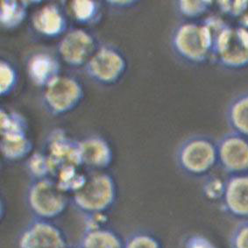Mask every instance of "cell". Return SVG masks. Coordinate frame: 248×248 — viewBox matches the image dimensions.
Wrapping results in <instances>:
<instances>
[{"label": "cell", "instance_id": "obj_5", "mask_svg": "<svg viewBox=\"0 0 248 248\" xmlns=\"http://www.w3.org/2000/svg\"><path fill=\"white\" fill-rule=\"evenodd\" d=\"M128 66L122 49L111 43H103L83 70L93 83L102 87H112L123 80Z\"/></svg>", "mask_w": 248, "mask_h": 248}, {"label": "cell", "instance_id": "obj_20", "mask_svg": "<svg viewBox=\"0 0 248 248\" xmlns=\"http://www.w3.org/2000/svg\"><path fill=\"white\" fill-rule=\"evenodd\" d=\"M28 5L25 1L3 0L0 3V26L6 31L18 29L28 16Z\"/></svg>", "mask_w": 248, "mask_h": 248}, {"label": "cell", "instance_id": "obj_7", "mask_svg": "<svg viewBox=\"0 0 248 248\" xmlns=\"http://www.w3.org/2000/svg\"><path fill=\"white\" fill-rule=\"evenodd\" d=\"M98 37L86 28H71L56 45L61 62L70 69H83L101 46Z\"/></svg>", "mask_w": 248, "mask_h": 248}, {"label": "cell", "instance_id": "obj_9", "mask_svg": "<svg viewBox=\"0 0 248 248\" xmlns=\"http://www.w3.org/2000/svg\"><path fill=\"white\" fill-rule=\"evenodd\" d=\"M217 164L229 175L248 173V139L231 131L217 141Z\"/></svg>", "mask_w": 248, "mask_h": 248}, {"label": "cell", "instance_id": "obj_10", "mask_svg": "<svg viewBox=\"0 0 248 248\" xmlns=\"http://www.w3.org/2000/svg\"><path fill=\"white\" fill-rule=\"evenodd\" d=\"M68 9L62 3L50 2L32 14L31 25L38 36L45 40H61L70 30Z\"/></svg>", "mask_w": 248, "mask_h": 248}, {"label": "cell", "instance_id": "obj_3", "mask_svg": "<svg viewBox=\"0 0 248 248\" xmlns=\"http://www.w3.org/2000/svg\"><path fill=\"white\" fill-rule=\"evenodd\" d=\"M175 161L185 175L206 177L217 164V141L202 134L189 136L177 147Z\"/></svg>", "mask_w": 248, "mask_h": 248}, {"label": "cell", "instance_id": "obj_12", "mask_svg": "<svg viewBox=\"0 0 248 248\" xmlns=\"http://www.w3.org/2000/svg\"><path fill=\"white\" fill-rule=\"evenodd\" d=\"M80 164L90 172L109 170L114 161V151L107 139L92 134L78 140Z\"/></svg>", "mask_w": 248, "mask_h": 248}, {"label": "cell", "instance_id": "obj_4", "mask_svg": "<svg viewBox=\"0 0 248 248\" xmlns=\"http://www.w3.org/2000/svg\"><path fill=\"white\" fill-rule=\"evenodd\" d=\"M26 201L34 218L54 221L64 214L71 198L61 189L53 177H48L31 181Z\"/></svg>", "mask_w": 248, "mask_h": 248}, {"label": "cell", "instance_id": "obj_22", "mask_svg": "<svg viewBox=\"0 0 248 248\" xmlns=\"http://www.w3.org/2000/svg\"><path fill=\"white\" fill-rule=\"evenodd\" d=\"M29 124L26 117L16 110L0 108V134L8 135H28Z\"/></svg>", "mask_w": 248, "mask_h": 248}, {"label": "cell", "instance_id": "obj_27", "mask_svg": "<svg viewBox=\"0 0 248 248\" xmlns=\"http://www.w3.org/2000/svg\"><path fill=\"white\" fill-rule=\"evenodd\" d=\"M225 180L217 175H207L202 186L203 196L210 201H221L225 192Z\"/></svg>", "mask_w": 248, "mask_h": 248}, {"label": "cell", "instance_id": "obj_18", "mask_svg": "<svg viewBox=\"0 0 248 248\" xmlns=\"http://www.w3.org/2000/svg\"><path fill=\"white\" fill-rule=\"evenodd\" d=\"M225 119L231 131L248 139V92L231 100L225 110Z\"/></svg>", "mask_w": 248, "mask_h": 248}, {"label": "cell", "instance_id": "obj_17", "mask_svg": "<svg viewBox=\"0 0 248 248\" xmlns=\"http://www.w3.org/2000/svg\"><path fill=\"white\" fill-rule=\"evenodd\" d=\"M79 248H124V240L107 225L87 227Z\"/></svg>", "mask_w": 248, "mask_h": 248}, {"label": "cell", "instance_id": "obj_24", "mask_svg": "<svg viewBox=\"0 0 248 248\" xmlns=\"http://www.w3.org/2000/svg\"><path fill=\"white\" fill-rule=\"evenodd\" d=\"M26 168L32 180L54 177V167L44 151L32 153L27 160Z\"/></svg>", "mask_w": 248, "mask_h": 248}, {"label": "cell", "instance_id": "obj_13", "mask_svg": "<svg viewBox=\"0 0 248 248\" xmlns=\"http://www.w3.org/2000/svg\"><path fill=\"white\" fill-rule=\"evenodd\" d=\"M26 71L31 83L44 90L62 76V62L57 54L36 51L28 56Z\"/></svg>", "mask_w": 248, "mask_h": 248}, {"label": "cell", "instance_id": "obj_32", "mask_svg": "<svg viewBox=\"0 0 248 248\" xmlns=\"http://www.w3.org/2000/svg\"><path fill=\"white\" fill-rule=\"evenodd\" d=\"M139 0H106L105 2L107 6L118 11L133 9L139 5Z\"/></svg>", "mask_w": 248, "mask_h": 248}, {"label": "cell", "instance_id": "obj_16", "mask_svg": "<svg viewBox=\"0 0 248 248\" xmlns=\"http://www.w3.org/2000/svg\"><path fill=\"white\" fill-rule=\"evenodd\" d=\"M69 17L85 28L95 27L103 18V5L97 0H73L68 4Z\"/></svg>", "mask_w": 248, "mask_h": 248}, {"label": "cell", "instance_id": "obj_34", "mask_svg": "<svg viewBox=\"0 0 248 248\" xmlns=\"http://www.w3.org/2000/svg\"></svg>", "mask_w": 248, "mask_h": 248}, {"label": "cell", "instance_id": "obj_19", "mask_svg": "<svg viewBox=\"0 0 248 248\" xmlns=\"http://www.w3.org/2000/svg\"><path fill=\"white\" fill-rule=\"evenodd\" d=\"M0 151L7 161L28 160L33 153V143L28 135L1 136Z\"/></svg>", "mask_w": 248, "mask_h": 248}, {"label": "cell", "instance_id": "obj_25", "mask_svg": "<svg viewBox=\"0 0 248 248\" xmlns=\"http://www.w3.org/2000/svg\"><path fill=\"white\" fill-rule=\"evenodd\" d=\"M214 2L212 0H179L175 3L177 14L187 21H192L206 14Z\"/></svg>", "mask_w": 248, "mask_h": 248}, {"label": "cell", "instance_id": "obj_15", "mask_svg": "<svg viewBox=\"0 0 248 248\" xmlns=\"http://www.w3.org/2000/svg\"><path fill=\"white\" fill-rule=\"evenodd\" d=\"M221 202L224 211L230 216L241 220L248 219V173L229 175L225 180Z\"/></svg>", "mask_w": 248, "mask_h": 248}, {"label": "cell", "instance_id": "obj_31", "mask_svg": "<svg viewBox=\"0 0 248 248\" xmlns=\"http://www.w3.org/2000/svg\"><path fill=\"white\" fill-rule=\"evenodd\" d=\"M184 248H218L209 238L201 234H192L186 238Z\"/></svg>", "mask_w": 248, "mask_h": 248}, {"label": "cell", "instance_id": "obj_1", "mask_svg": "<svg viewBox=\"0 0 248 248\" xmlns=\"http://www.w3.org/2000/svg\"><path fill=\"white\" fill-rule=\"evenodd\" d=\"M119 187L115 177L107 171L90 172L83 188L73 194L71 203L86 216L107 214L115 205Z\"/></svg>", "mask_w": 248, "mask_h": 248}, {"label": "cell", "instance_id": "obj_6", "mask_svg": "<svg viewBox=\"0 0 248 248\" xmlns=\"http://www.w3.org/2000/svg\"><path fill=\"white\" fill-rule=\"evenodd\" d=\"M85 97L83 84L78 78L62 75L42 90L41 103L52 117H62L78 109Z\"/></svg>", "mask_w": 248, "mask_h": 248}, {"label": "cell", "instance_id": "obj_28", "mask_svg": "<svg viewBox=\"0 0 248 248\" xmlns=\"http://www.w3.org/2000/svg\"><path fill=\"white\" fill-rule=\"evenodd\" d=\"M202 24L206 28L208 32L211 35L212 41V47H213V45L216 42L217 39L220 36L221 33L230 26V24L227 23L218 15H210V16H208L202 20Z\"/></svg>", "mask_w": 248, "mask_h": 248}, {"label": "cell", "instance_id": "obj_29", "mask_svg": "<svg viewBox=\"0 0 248 248\" xmlns=\"http://www.w3.org/2000/svg\"><path fill=\"white\" fill-rule=\"evenodd\" d=\"M222 14L232 18H241L248 12V1H217L216 3Z\"/></svg>", "mask_w": 248, "mask_h": 248}, {"label": "cell", "instance_id": "obj_26", "mask_svg": "<svg viewBox=\"0 0 248 248\" xmlns=\"http://www.w3.org/2000/svg\"><path fill=\"white\" fill-rule=\"evenodd\" d=\"M124 248H164L156 236L147 232H138L124 240Z\"/></svg>", "mask_w": 248, "mask_h": 248}, {"label": "cell", "instance_id": "obj_14", "mask_svg": "<svg viewBox=\"0 0 248 248\" xmlns=\"http://www.w3.org/2000/svg\"><path fill=\"white\" fill-rule=\"evenodd\" d=\"M44 152L54 167V176L57 170L63 166L69 164L81 166L78 140L70 138L63 129L55 128L51 131L46 140Z\"/></svg>", "mask_w": 248, "mask_h": 248}, {"label": "cell", "instance_id": "obj_2", "mask_svg": "<svg viewBox=\"0 0 248 248\" xmlns=\"http://www.w3.org/2000/svg\"><path fill=\"white\" fill-rule=\"evenodd\" d=\"M170 43L174 54L185 63L201 65L211 60L212 38L202 22L179 24L172 32Z\"/></svg>", "mask_w": 248, "mask_h": 248}, {"label": "cell", "instance_id": "obj_30", "mask_svg": "<svg viewBox=\"0 0 248 248\" xmlns=\"http://www.w3.org/2000/svg\"><path fill=\"white\" fill-rule=\"evenodd\" d=\"M230 248H248V219L242 220L232 231Z\"/></svg>", "mask_w": 248, "mask_h": 248}, {"label": "cell", "instance_id": "obj_21", "mask_svg": "<svg viewBox=\"0 0 248 248\" xmlns=\"http://www.w3.org/2000/svg\"><path fill=\"white\" fill-rule=\"evenodd\" d=\"M57 185L70 197L83 188L88 179V174L83 167L78 165H65L57 170L54 176Z\"/></svg>", "mask_w": 248, "mask_h": 248}, {"label": "cell", "instance_id": "obj_33", "mask_svg": "<svg viewBox=\"0 0 248 248\" xmlns=\"http://www.w3.org/2000/svg\"><path fill=\"white\" fill-rule=\"evenodd\" d=\"M239 27L248 30V12L244 14L241 18H239Z\"/></svg>", "mask_w": 248, "mask_h": 248}, {"label": "cell", "instance_id": "obj_11", "mask_svg": "<svg viewBox=\"0 0 248 248\" xmlns=\"http://www.w3.org/2000/svg\"><path fill=\"white\" fill-rule=\"evenodd\" d=\"M18 248H69L68 239L53 221L34 218L18 237Z\"/></svg>", "mask_w": 248, "mask_h": 248}, {"label": "cell", "instance_id": "obj_8", "mask_svg": "<svg viewBox=\"0 0 248 248\" xmlns=\"http://www.w3.org/2000/svg\"><path fill=\"white\" fill-rule=\"evenodd\" d=\"M211 60L226 69L248 67V30L230 25L214 43Z\"/></svg>", "mask_w": 248, "mask_h": 248}, {"label": "cell", "instance_id": "obj_23", "mask_svg": "<svg viewBox=\"0 0 248 248\" xmlns=\"http://www.w3.org/2000/svg\"><path fill=\"white\" fill-rule=\"evenodd\" d=\"M19 83V72L12 61L2 57L0 60V97H10L16 92Z\"/></svg>", "mask_w": 248, "mask_h": 248}]
</instances>
